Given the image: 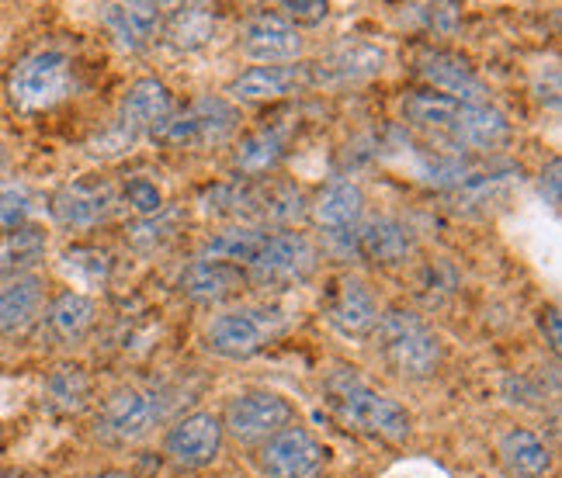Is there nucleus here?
Masks as SVG:
<instances>
[{
	"mask_svg": "<svg viewBox=\"0 0 562 478\" xmlns=\"http://www.w3.org/2000/svg\"><path fill=\"white\" fill-rule=\"evenodd\" d=\"M281 160H285V133L274 125H265V128H257V133L244 136L233 153V167L240 170L244 178L271 173Z\"/></svg>",
	"mask_w": 562,
	"mask_h": 478,
	"instance_id": "obj_27",
	"label": "nucleus"
},
{
	"mask_svg": "<svg viewBox=\"0 0 562 478\" xmlns=\"http://www.w3.org/2000/svg\"><path fill=\"white\" fill-rule=\"evenodd\" d=\"M104 29L112 32V38L122 49L139 53L149 42L157 38V32L164 29V8L160 4H108L101 11Z\"/></svg>",
	"mask_w": 562,
	"mask_h": 478,
	"instance_id": "obj_21",
	"label": "nucleus"
},
{
	"mask_svg": "<svg viewBox=\"0 0 562 478\" xmlns=\"http://www.w3.org/2000/svg\"><path fill=\"white\" fill-rule=\"evenodd\" d=\"M240 49L261 67H281V62H295L302 56V35L278 11H261L244 25Z\"/></svg>",
	"mask_w": 562,
	"mask_h": 478,
	"instance_id": "obj_12",
	"label": "nucleus"
},
{
	"mask_svg": "<svg viewBox=\"0 0 562 478\" xmlns=\"http://www.w3.org/2000/svg\"><path fill=\"white\" fill-rule=\"evenodd\" d=\"M46 399L59 412H80L83 406L91 402V378L83 375V367L63 364L46 382Z\"/></svg>",
	"mask_w": 562,
	"mask_h": 478,
	"instance_id": "obj_30",
	"label": "nucleus"
},
{
	"mask_svg": "<svg viewBox=\"0 0 562 478\" xmlns=\"http://www.w3.org/2000/svg\"><path fill=\"white\" fill-rule=\"evenodd\" d=\"M115 208H119V187L108 178H98V173L74 178L53 194V219L67 229L98 226Z\"/></svg>",
	"mask_w": 562,
	"mask_h": 478,
	"instance_id": "obj_9",
	"label": "nucleus"
},
{
	"mask_svg": "<svg viewBox=\"0 0 562 478\" xmlns=\"http://www.w3.org/2000/svg\"><path fill=\"white\" fill-rule=\"evenodd\" d=\"M181 292L194 301H205V306H212V301H226L233 295H240L250 281H247V271L236 268V264H223V260H191V264L184 268L181 274Z\"/></svg>",
	"mask_w": 562,
	"mask_h": 478,
	"instance_id": "obj_18",
	"label": "nucleus"
},
{
	"mask_svg": "<svg viewBox=\"0 0 562 478\" xmlns=\"http://www.w3.org/2000/svg\"><path fill=\"white\" fill-rule=\"evenodd\" d=\"M94 319H98V309L88 295L63 292L59 298H53V306L46 312V330L56 343L74 346L94 330Z\"/></svg>",
	"mask_w": 562,
	"mask_h": 478,
	"instance_id": "obj_24",
	"label": "nucleus"
},
{
	"mask_svg": "<svg viewBox=\"0 0 562 478\" xmlns=\"http://www.w3.org/2000/svg\"><path fill=\"white\" fill-rule=\"evenodd\" d=\"M32 212H35V194L29 191V184L0 178V232L29 226Z\"/></svg>",
	"mask_w": 562,
	"mask_h": 478,
	"instance_id": "obj_33",
	"label": "nucleus"
},
{
	"mask_svg": "<svg viewBox=\"0 0 562 478\" xmlns=\"http://www.w3.org/2000/svg\"><path fill=\"white\" fill-rule=\"evenodd\" d=\"M379 301L372 295V288L364 285L361 277L348 274L340 277L334 292H330V301H327V319L334 322V330L344 333V337H369L379 322Z\"/></svg>",
	"mask_w": 562,
	"mask_h": 478,
	"instance_id": "obj_14",
	"label": "nucleus"
},
{
	"mask_svg": "<svg viewBox=\"0 0 562 478\" xmlns=\"http://www.w3.org/2000/svg\"><path fill=\"white\" fill-rule=\"evenodd\" d=\"M292 406L278 392H240L226 406V417L220 420L229 430L233 441L240 444H265L278 430L292 426Z\"/></svg>",
	"mask_w": 562,
	"mask_h": 478,
	"instance_id": "obj_8",
	"label": "nucleus"
},
{
	"mask_svg": "<svg viewBox=\"0 0 562 478\" xmlns=\"http://www.w3.org/2000/svg\"><path fill=\"white\" fill-rule=\"evenodd\" d=\"M215 25H220V14H215V8H209V4H181V8L170 11L164 35L178 53H194V49L209 46L212 35H215Z\"/></svg>",
	"mask_w": 562,
	"mask_h": 478,
	"instance_id": "obj_25",
	"label": "nucleus"
},
{
	"mask_svg": "<svg viewBox=\"0 0 562 478\" xmlns=\"http://www.w3.org/2000/svg\"><path fill=\"white\" fill-rule=\"evenodd\" d=\"M91 478H133V475H125V471H101V475H91Z\"/></svg>",
	"mask_w": 562,
	"mask_h": 478,
	"instance_id": "obj_39",
	"label": "nucleus"
},
{
	"mask_svg": "<svg viewBox=\"0 0 562 478\" xmlns=\"http://www.w3.org/2000/svg\"><path fill=\"white\" fill-rule=\"evenodd\" d=\"M46 253V232L38 226H21L0 232V277H21Z\"/></svg>",
	"mask_w": 562,
	"mask_h": 478,
	"instance_id": "obj_28",
	"label": "nucleus"
},
{
	"mask_svg": "<svg viewBox=\"0 0 562 478\" xmlns=\"http://www.w3.org/2000/svg\"><path fill=\"white\" fill-rule=\"evenodd\" d=\"M327 392H330L334 417L348 430L375 433V437H385V441H393V444L406 441L409 430H414V420H409V412L396 399L375 392V388L358 382L355 375L330 378Z\"/></svg>",
	"mask_w": 562,
	"mask_h": 478,
	"instance_id": "obj_2",
	"label": "nucleus"
},
{
	"mask_svg": "<svg viewBox=\"0 0 562 478\" xmlns=\"http://www.w3.org/2000/svg\"><path fill=\"white\" fill-rule=\"evenodd\" d=\"M538 184H542V194H546V198H549V205L559 212V160H549V167L542 170V181H538Z\"/></svg>",
	"mask_w": 562,
	"mask_h": 478,
	"instance_id": "obj_37",
	"label": "nucleus"
},
{
	"mask_svg": "<svg viewBox=\"0 0 562 478\" xmlns=\"http://www.w3.org/2000/svg\"><path fill=\"white\" fill-rule=\"evenodd\" d=\"M268 232L257 226H229L223 232H215L205 243V260H223V264H250L257 250L265 247Z\"/></svg>",
	"mask_w": 562,
	"mask_h": 478,
	"instance_id": "obj_29",
	"label": "nucleus"
},
{
	"mask_svg": "<svg viewBox=\"0 0 562 478\" xmlns=\"http://www.w3.org/2000/svg\"><path fill=\"white\" fill-rule=\"evenodd\" d=\"M247 281L261 288H292L316 271V247L302 232H274L247 264Z\"/></svg>",
	"mask_w": 562,
	"mask_h": 478,
	"instance_id": "obj_4",
	"label": "nucleus"
},
{
	"mask_svg": "<svg viewBox=\"0 0 562 478\" xmlns=\"http://www.w3.org/2000/svg\"><path fill=\"white\" fill-rule=\"evenodd\" d=\"M0 163H4V146H0Z\"/></svg>",
	"mask_w": 562,
	"mask_h": 478,
	"instance_id": "obj_40",
	"label": "nucleus"
},
{
	"mask_svg": "<svg viewBox=\"0 0 562 478\" xmlns=\"http://www.w3.org/2000/svg\"><path fill=\"white\" fill-rule=\"evenodd\" d=\"M501 458L517 478H542L552 468V451L531 430L514 426L501 437Z\"/></svg>",
	"mask_w": 562,
	"mask_h": 478,
	"instance_id": "obj_26",
	"label": "nucleus"
},
{
	"mask_svg": "<svg viewBox=\"0 0 562 478\" xmlns=\"http://www.w3.org/2000/svg\"><path fill=\"white\" fill-rule=\"evenodd\" d=\"M236 122V107L223 98H194L188 107L170 115L160 128L157 139L167 146H184V149H199V146H220L233 136Z\"/></svg>",
	"mask_w": 562,
	"mask_h": 478,
	"instance_id": "obj_5",
	"label": "nucleus"
},
{
	"mask_svg": "<svg viewBox=\"0 0 562 478\" xmlns=\"http://www.w3.org/2000/svg\"><path fill=\"white\" fill-rule=\"evenodd\" d=\"M125 202H128V208H133V212H139L143 219H149V215H160V208H164V198H160L157 184H149L143 178L125 184Z\"/></svg>",
	"mask_w": 562,
	"mask_h": 478,
	"instance_id": "obj_34",
	"label": "nucleus"
},
{
	"mask_svg": "<svg viewBox=\"0 0 562 478\" xmlns=\"http://www.w3.org/2000/svg\"><path fill=\"white\" fill-rule=\"evenodd\" d=\"M63 274L77 281L80 288H104L108 274H112V257L98 247H70L59 260Z\"/></svg>",
	"mask_w": 562,
	"mask_h": 478,
	"instance_id": "obj_31",
	"label": "nucleus"
},
{
	"mask_svg": "<svg viewBox=\"0 0 562 478\" xmlns=\"http://www.w3.org/2000/svg\"><path fill=\"white\" fill-rule=\"evenodd\" d=\"M364 219V191L351 181H334L313 202V223L330 239H355Z\"/></svg>",
	"mask_w": 562,
	"mask_h": 478,
	"instance_id": "obj_15",
	"label": "nucleus"
},
{
	"mask_svg": "<svg viewBox=\"0 0 562 478\" xmlns=\"http://www.w3.org/2000/svg\"><path fill=\"white\" fill-rule=\"evenodd\" d=\"M542 333H549L552 351H559V309H546L542 312Z\"/></svg>",
	"mask_w": 562,
	"mask_h": 478,
	"instance_id": "obj_38",
	"label": "nucleus"
},
{
	"mask_svg": "<svg viewBox=\"0 0 562 478\" xmlns=\"http://www.w3.org/2000/svg\"><path fill=\"white\" fill-rule=\"evenodd\" d=\"M74 87H77V77H74L70 56L56 49H38L11 70L8 101L21 115H38L67 101L74 94Z\"/></svg>",
	"mask_w": 562,
	"mask_h": 478,
	"instance_id": "obj_3",
	"label": "nucleus"
},
{
	"mask_svg": "<svg viewBox=\"0 0 562 478\" xmlns=\"http://www.w3.org/2000/svg\"><path fill=\"white\" fill-rule=\"evenodd\" d=\"M385 49L372 46V42H340L337 49H330L316 62V80L319 83H358L379 77L385 70Z\"/></svg>",
	"mask_w": 562,
	"mask_h": 478,
	"instance_id": "obj_17",
	"label": "nucleus"
},
{
	"mask_svg": "<svg viewBox=\"0 0 562 478\" xmlns=\"http://www.w3.org/2000/svg\"><path fill=\"white\" fill-rule=\"evenodd\" d=\"M175 115V98L157 77H143L125 91L119 107V125L128 136H157V128Z\"/></svg>",
	"mask_w": 562,
	"mask_h": 478,
	"instance_id": "obj_13",
	"label": "nucleus"
},
{
	"mask_svg": "<svg viewBox=\"0 0 562 478\" xmlns=\"http://www.w3.org/2000/svg\"><path fill=\"white\" fill-rule=\"evenodd\" d=\"M4 478H18V475H4Z\"/></svg>",
	"mask_w": 562,
	"mask_h": 478,
	"instance_id": "obj_41",
	"label": "nucleus"
},
{
	"mask_svg": "<svg viewBox=\"0 0 562 478\" xmlns=\"http://www.w3.org/2000/svg\"><path fill=\"white\" fill-rule=\"evenodd\" d=\"M323 465L327 447L306 426H285L261 444V471L268 478H316Z\"/></svg>",
	"mask_w": 562,
	"mask_h": 478,
	"instance_id": "obj_10",
	"label": "nucleus"
},
{
	"mask_svg": "<svg viewBox=\"0 0 562 478\" xmlns=\"http://www.w3.org/2000/svg\"><path fill=\"white\" fill-rule=\"evenodd\" d=\"M459 149H496L507 143L510 125L504 118L501 107L486 104H459V115L445 133Z\"/></svg>",
	"mask_w": 562,
	"mask_h": 478,
	"instance_id": "obj_20",
	"label": "nucleus"
},
{
	"mask_svg": "<svg viewBox=\"0 0 562 478\" xmlns=\"http://www.w3.org/2000/svg\"><path fill=\"white\" fill-rule=\"evenodd\" d=\"M355 243H358V253L375 260V264H400V260H406V253L414 250V232L400 219H393V215H382V219H372L369 226L358 229Z\"/></svg>",
	"mask_w": 562,
	"mask_h": 478,
	"instance_id": "obj_23",
	"label": "nucleus"
},
{
	"mask_svg": "<svg viewBox=\"0 0 562 478\" xmlns=\"http://www.w3.org/2000/svg\"><path fill=\"white\" fill-rule=\"evenodd\" d=\"M375 346L385 361V367L400 378L424 382L435 378L445 361V343L430 330L427 319L414 309H389L375 322Z\"/></svg>",
	"mask_w": 562,
	"mask_h": 478,
	"instance_id": "obj_1",
	"label": "nucleus"
},
{
	"mask_svg": "<svg viewBox=\"0 0 562 478\" xmlns=\"http://www.w3.org/2000/svg\"><path fill=\"white\" fill-rule=\"evenodd\" d=\"M420 73L427 77V83H435V91L459 101V104H486V83L472 73V67L445 49H430L420 56Z\"/></svg>",
	"mask_w": 562,
	"mask_h": 478,
	"instance_id": "obj_16",
	"label": "nucleus"
},
{
	"mask_svg": "<svg viewBox=\"0 0 562 478\" xmlns=\"http://www.w3.org/2000/svg\"><path fill=\"white\" fill-rule=\"evenodd\" d=\"M310 80V67H295V62H281V67H250L247 73L236 77L226 94L233 101H278L295 94L302 83Z\"/></svg>",
	"mask_w": 562,
	"mask_h": 478,
	"instance_id": "obj_19",
	"label": "nucleus"
},
{
	"mask_svg": "<svg viewBox=\"0 0 562 478\" xmlns=\"http://www.w3.org/2000/svg\"><path fill=\"white\" fill-rule=\"evenodd\" d=\"M281 11H285L281 18L295 29V25H319L330 14V4H323V0H285Z\"/></svg>",
	"mask_w": 562,
	"mask_h": 478,
	"instance_id": "obj_35",
	"label": "nucleus"
},
{
	"mask_svg": "<svg viewBox=\"0 0 562 478\" xmlns=\"http://www.w3.org/2000/svg\"><path fill=\"white\" fill-rule=\"evenodd\" d=\"M46 306V285L35 274L8 277L0 285V337H14L42 316Z\"/></svg>",
	"mask_w": 562,
	"mask_h": 478,
	"instance_id": "obj_22",
	"label": "nucleus"
},
{
	"mask_svg": "<svg viewBox=\"0 0 562 478\" xmlns=\"http://www.w3.org/2000/svg\"><path fill=\"white\" fill-rule=\"evenodd\" d=\"M167 458L178 468H205L220 458L223 451V423L212 412H191L170 426L164 441Z\"/></svg>",
	"mask_w": 562,
	"mask_h": 478,
	"instance_id": "obj_11",
	"label": "nucleus"
},
{
	"mask_svg": "<svg viewBox=\"0 0 562 478\" xmlns=\"http://www.w3.org/2000/svg\"><path fill=\"white\" fill-rule=\"evenodd\" d=\"M136 143H139L136 136H128L122 125H115V128H108V133H101L91 143V153L94 157H125V153H133Z\"/></svg>",
	"mask_w": 562,
	"mask_h": 478,
	"instance_id": "obj_36",
	"label": "nucleus"
},
{
	"mask_svg": "<svg viewBox=\"0 0 562 478\" xmlns=\"http://www.w3.org/2000/svg\"><path fill=\"white\" fill-rule=\"evenodd\" d=\"M281 326H285L281 316L268 309H229L209 322L205 340L212 354L229 357V361H247L257 351H265L281 333Z\"/></svg>",
	"mask_w": 562,
	"mask_h": 478,
	"instance_id": "obj_6",
	"label": "nucleus"
},
{
	"mask_svg": "<svg viewBox=\"0 0 562 478\" xmlns=\"http://www.w3.org/2000/svg\"><path fill=\"white\" fill-rule=\"evenodd\" d=\"M456 115H459V101H451L438 91H417L406 101V118L420 128H435V133H448Z\"/></svg>",
	"mask_w": 562,
	"mask_h": 478,
	"instance_id": "obj_32",
	"label": "nucleus"
},
{
	"mask_svg": "<svg viewBox=\"0 0 562 478\" xmlns=\"http://www.w3.org/2000/svg\"><path fill=\"white\" fill-rule=\"evenodd\" d=\"M164 417L160 392H146V388H119L108 396L98 417V433L112 444H133L143 441L149 430Z\"/></svg>",
	"mask_w": 562,
	"mask_h": 478,
	"instance_id": "obj_7",
	"label": "nucleus"
}]
</instances>
